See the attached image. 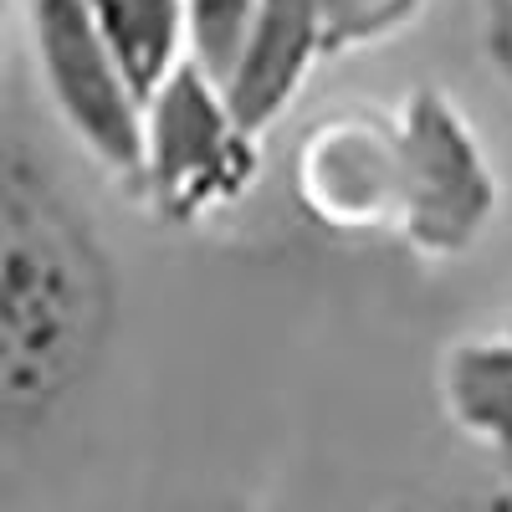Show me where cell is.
Returning a JSON list of instances; mask_svg holds the SVG:
<instances>
[{"mask_svg":"<svg viewBox=\"0 0 512 512\" xmlns=\"http://www.w3.org/2000/svg\"><path fill=\"white\" fill-rule=\"evenodd\" d=\"M390 512H487V507L466 502V497H425V502H400Z\"/></svg>","mask_w":512,"mask_h":512,"instance_id":"obj_12","label":"cell"},{"mask_svg":"<svg viewBox=\"0 0 512 512\" xmlns=\"http://www.w3.org/2000/svg\"><path fill=\"white\" fill-rule=\"evenodd\" d=\"M482 41H487L492 72L502 77V88L512 93V0H487V26H482Z\"/></svg>","mask_w":512,"mask_h":512,"instance_id":"obj_11","label":"cell"},{"mask_svg":"<svg viewBox=\"0 0 512 512\" xmlns=\"http://www.w3.org/2000/svg\"><path fill=\"white\" fill-rule=\"evenodd\" d=\"M323 62V21L318 0H262L241 52L221 82L231 118L246 134H267V128L297 103L308 88L313 67Z\"/></svg>","mask_w":512,"mask_h":512,"instance_id":"obj_6","label":"cell"},{"mask_svg":"<svg viewBox=\"0 0 512 512\" xmlns=\"http://www.w3.org/2000/svg\"><path fill=\"white\" fill-rule=\"evenodd\" d=\"M441 405L451 425L502 466H512V338H466L441 364Z\"/></svg>","mask_w":512,"mask_h":512,"instance_id":"obj_8","label":"cell"},{"mask_svg":"<svg viewBox=\"0 0 512 512\" xmlns=\"http://www.w3.org/2000/svg\"><path fill=\"white\" fill-rule=\"evenodd\" d=\"M425 11V0H318L323 21V57H344L359 47L405 31Z\"/></svg>","mask_w":512,"mask_h":512,"instance_id":"obj_10","label":"cell"},{"mask_svg":"<svg viewBox=\"0 0 512 512\" xmlns=\"http://www.w3.org/2000/svg\"><path fill=\"white\" fill-rule=\"evenodd\" d=\"M507 338H512V323H507Z\"/></svg>","mask_w":512,"mask_h":512,"instance_id":"obj_13","label":"cell"},{"mask_svg":"<svg viewBox=\"0 0 512 512\" xmlns=\"http://www.w3.org/2000/svg\"><path fill=\"white\" fill-rule=\"evenodd\" d=\"M292 200L333 236L384 231L400 216L395 118L369 108L318 118L292 149Z\"/></svg>","mask_w":512,"mask_h":512,"instance_id":"obj_5","label":"cell"},{"mask_svg":"<svg viewBox=\"0 0 512 512\" xmlns=\"http://www.w3.org/2000/svg\"><path fill=\"white\" fill-rule=\"evenodd\" d=\"M0 6H6V0H0Z\"/></svg>","mask_w":512,"mask_h":512,"instance_id":"obj_14","label":"cell"},{"mask_svg":"<svg viewBox=\"0 0 512 512\" xmlns=\"http://www.w3.org/2000/svg\"><path fill=\"white\" fill-rule=\"evenodd\" d=\"M262 154L256 139L231 118L216 77L185 62L139 113V190L169 226H195L210 210L236 205Z\"/></svg>","mask_w":512,"mask_h":512,"instance_id":"obj_3","label":"cell"},{"mask_svg":"<svg viewBox=\"0 0 512 512\" xmlns=\"http://www.w3.org/2000/svg\"><path fill=\"white\" fill-rule=\"evenodd\" d=\"M113 323V267L47 159L0 139V425L82 390Z\"/></svg>","mask_w":512,"mask_h":512,"instance_id":"obj_1","label":"cell"},{"mask_svg":"<svg viewBox=\"0 0 512 512\" xmlns=\"http://www.w3.org/2000/svg\"><path fill=\"white\" fill-rule=\"evenodd\" d=\"M262 11V0H185V41H190V62L226 82L241 41Z\"/></svg>","mask_w":512,"mask_h":512,"instance_id":"obj_9","label":"cell"},{"mask_svg":"<svg viewBox=\"0 0 512 512\" xmlns=\"http://www.w3.org/2000/svg\"><path fill=\"white\" fill-rule=\"evenodd\" d=\"M400 144V216L395 231L425 262H456L492 226L502 190L477 128L451 93L420 82L395 113Z\"/></svg>","mask_w":512,"mask_h":512,"instance_id":"obj_2","label":"cell"},{"mask_svg":"<svg viewBox=\"0 0 512 512\" xmlns=\"http://www.w3.org/2000/svg\"><path fill=\"white\" fill-rule=\"evenodd\" d=\"M31 52L57 118L118 180L139 185V113L108 67L93 0H26Z\"/></svg>","mask_w":512,"mask_h":512,"instance_id":"obj_4","label":"cell"},{"mask_svg":"<svg viewBox=\"0 0 512 512\" xmlns=\"http://www.w3.org/2000/svg\"><path fill=\"white\" fill-rule=\"evenodd\" d=\"M93 16L123 98L144 113L154 93L190 62L185 0H93Z\"/></svg>","mask_w":512,"mask_h":512,"instance_id":"obj_7","label":"cell"}]
</instances>
